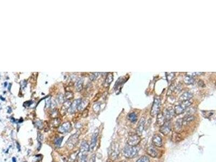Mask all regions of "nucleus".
Returning <instances> with one entry per match:
<instances>
[{
    "mask_svg": "<svg viewBox=\"0 0 216 162\" xmlns=\"http://www.w3.org/2000/svg\"><path fill=\"white\" fill-rule=\"evenodd\" d=\"M138 150L136 146H130L129 145L125 146L122 150V154L127 158H133L137 156Z\"/></svg>",
    "mask_w": 216,
    "mask_h": 162,
    "instance_id": "nucleus-1",
    "label": "nucleus"
},
{
    "mask_svg": "<svg viewBox=\"0 0 216 162\" xmlns=\"http://www.w3.org/2000/svg\"><path fill=\"white\" fill-rule=\"evenodd\" d=\"M120 154L119 146L117 143L113 142L110 146L109 150V159L112 161H114L117 159V158Z\"/></svg>",
    "mask_w": 216,
    "mask_h": 162,
    "instance_id": "nucleus-2",
    "label": "nucleus"
},
{
    "mask_svg": "<svg viewBox=\"0 0 216 162\" xmlns=\"http://www.w3.org/2000/svg\"><path fill=\"white\" fill-rule=\"evenodd\" d=\"M192 103V101L191 100H188L182 102L181 104H178L177 106H176L175 107V114H183L185 111V110L187 109L188 107L190 106Z\"/></svg>",
    "mask_w": 216,
    "mask_h": 162,
    "instance_id": "nucleus-3",
    "label": "nucleus"
},
{
    "mask_svg": "<svg viewBox=\"0 0 216 162\" xmlns=\"http://www.w3.org/2000/svg\"><path fill=\"white\" fill-rule=\"evenodd\" d=\"M141 138L137 134H131L129 135L127 143L130 146H136L141 142Z\"/></svg>",
    "mask_w": 216,
    "mask_h": 162,
    "instance_id": "nucleus-4",
    "label": "nucleus"
},
{
    "mask_svg": "<svg viewBox=\"0 0 216 162\" xmlns=\"http://www.w3.org/2000/svg\"><path fill=\"white\" fill-rule=\"evenodd\" d=\"M79 134H80V132L78 131L69 137L68 141L66 142V146L69 149H71L77 143Z\"/></svg>",
    "mask_w": 216,
    "mask_h": 162,
    "instance_id": "nucleus-5",
    "label": "nucleus"
},
{
    "mask_svg": "<svg viewBox=\"0 0 216 162\" xmlns=\"http://www.w3.org/2000/svg\"><path fill=\"white\" fill-rule=\"evenodd\" d=\"M161 108V100L159 98H155L151 109L150 114L152 117L156 116L159 112Z\"/></svg>",
    "mask_w": 216,
    "mask_h": 162,
    "instance_id": "nucleus-6",
    "label": "nucleus"
},
{
    "mask_svg": "<svg viewBox=\"0 0 216 162\" xmlns=\"http://www.w3.org/2000/svg\"><path fill=\"white\" fill-rule=\"evenodd\" d=\"M175 114V110L172 107H169L165 109L163 111V113L165 120H167V121L171 120L174 117Z\"/></svg>",
    "mask_w": 216,
    "mask_h": 162,
    "instance_id": "nucleus-7",
    "label": "nucleus"
},
{
    "mask_svg": "<svg viewBox=\"0 0 216 162\" xmlns=\"http://www.w3.org/2000/svg\"><path fill=\"white\" fill-rule=\"evenodd\" d=\"M171 130V123L168 121L165 122L164 124L161 126L160 129H159L160 132L163 134L165 135V136H167V135H168L169 133H170Z\"/></svg>",
    "mask_w": 216,
    "mask_h": 162,
    "instance_id": "nucleus-8",
    "label": "nucleus"
},
{
    "mask_svg": "<svg viewBox=\"0 0 216 162\" xmlns=\"http://www.w3.org/2000/svg\"><path fill=\"white\" fill-rule=\"evenodd\" d=\"M147 152L149 156L153 158H157L159 156V151L155 146H150L147 149Z\"/></svg>",
    "mask_w": 216,
    "mask_h": 162,
    "instance_id": "nucleus-9",
    "label": "nucleus"
},
{
    "mask_svg": "<svg viewBox=\"0 0 216 162\" xmlns=\"http://www.w3.org/2000/svg\"><path fill=\"white\" fill-rule=\"evenodd\" d=\"M145 120L144 117H142L139 120L138 124H137V128H136V134L139 136H141L142 134L143 131L144 130V128L145 126Z\"/></svg>",
    "mask_w": 216,
    "mask_h": 162,
    "instance_id": "nucleus-10",
    "label": "nucleus"
},
{
    "mask_svg": "<svg viewBox=\"0 0 216 162\" xmlns=\"http://www.w3.org/2000/svg\"><path fill=\"white\" fill-rule=\"evenodd\" d=\"M98 136V131L96 130L95 131L94 133L93 134H92V136L91 138V144L89 146L90 150L91 151H92L93 150H94L95 147L96 146V143H97V142Z\"/></svg>",
    "mask_w": 216,
    "mask_h": 162,
    "instance_id": "nucleus-11",
    "label": "nucleus"
},
{
    "mask_svg": "<svg viewBox=\"0 0 216 162\" xmlns=\"http://www.w3.org/2000/svg\"><path fill=\"white\" fill-rule=\"evenodd\" d=\"M152 143L155 146L160 148L162 146L163 142L161 137L158 134H155L152 139Z\"/></svg>",
    "mask_w": 216,
    "mask_h": 162,
    "instance_id": "nucleus-12",
    "label": "nucleus"
},
{
    "mask_svg": "<svg viewBox=\"0 0 216 162\" xmlns=\"http://www.w3.org/2000/svg\"><path fill=\"white\" fill-rule=\"evenodd\" d=\"M71 126V124L69 122L64 123L59 128L58 131L61 134H66L70 130Z\"/></svg>",
    "mask_w": 216,
    "mask_h": 162,
    "instance_id": "nucleus-13",
    "label": "nucleus"
},
{
    "mask_svg": "<svg viewBox=\"0 0 216 162\" xmlns=\"http://www.w3.org/2000/svg\"><path fill=\"white\" fill-rule=\"evenodd\" d=\"M90 150L89 146L86 141H83L80 146V151L79 152L83 154H86Z\"/></svg>",
    "mask_w": 216,
    "mask_h": 162,
    "instance_id": "nucleus-14",
    "label": "nucleus"
},
{
    "mask_svg": "<svg viewBox=\"0 0 216 162\" xmlns=\"http://www.w3.org/2000/svg\"><path fill=\"white\" fill-rule=\"evenodd\" d=\"M192 97H193V94H192V93L189 92H187L182 94L180 98H179V100H180L181 102H184V101L190 100Z\"/></svg>",
    "mask_w": 216,
    "mask_h": 162,
    "instance_id": "nucleus-15",
    "label": "nucleus"
},
{
    "mask_svg": "<svg viewBox=\"0 0 216 162\" xmlns=\"http://www.w3.org/2000/svg\"><path fill=\"white\" fill-rule=\"evenodd\" d=\"M183 126V122L182 119L179 118L175 122L174 126V130L175 132L179 133L181 130H182V127Z\"/></svg>",
    "mask_w": 216,
    "mask_h": 162,
    "instance_id": "nucleus-16",
    "label": "nucleus"
},
{
    "mask_svg": "<svg viewBox=\"0 0 216 162\" xmlns=\"http://www.w3.org/2000/svg\"><path fill=\"white\" fill-rule=\"evenodd\" d=\"M195 119V118L194 116L191 115V114H188L187 116H185L183 119H182V122H183V126H185V125H187L188 124H189L190 123H191V122H192L193 120H194Z\"/></svg>",
    "mask_w": 216,
    "mask_h": 162,
    "instance_id": "nucleus-17",
    "label": "nucleus"
},
{
    "mask_svg": "<svg viewBox=\"0 0 216 162\" xmlns=\"http://www.w3.org/2000/svg\"><path fill=\"white\" fill-rule=\"evenodd\" d=\"M165 122V119L162 113L159 112L157 114V123L161 126Z\"/></svg>",
    "mask_w": 216,
    "mask_h": 162,
    "instance_id": "nucleus-18",
    "label": "nucleus"
},
{
    "mask_svg": "<svg viewBox=\"0 0 216 162\" xmlns=\"http://www.w3.org/2000/svg\"><path fill=\"white\" fill-rule=\"evenodd\" d=\"M87 156L86 154H83L79 152L77 154V162H86Z\"/></svg>",
    "mask_w": 216,
    "mask_h": 162,
    "instance_id": "nucleus-19",
    "label": "nucleus"
},
{
    "mask_svg": "<svg viewBox=\"0 0 216 162\" xmlns=\"http://www.w3.org/2000/svg\"><path fill=\"white\" fill-rule=\"evenodd\" d=\"M184 82L185 84H188V85H190V84H193L195 82V80L193 78V77H192L191 76H185L184 77V78L183 79Z\"/></svg>",
    "mask_w": 216,
    "mask_h": 162,
    "instance_id": "nucleus-20",
    "label": "nucleus"
},
{
    "mask_svg": "<svg viewBox=\"0 0 216 162\" xmlns=\"http://www.w3.org/2000/svg\"><path fill=\"white\" fill-rule=\"evenodd\" d=\"M172 141L176 142L181 141L182 140V137H181V134H179V133L175 132L174 134H172Z\"/></svg>",
    "mask_w": 216,
    "mask_h": 162,
    "instance_id": "nucleus-21",
    "label": "nucleus"
},
{
    "mask_svg": "<svg viewBox=\"0 0 216 162\" xmlns=\"http://www.w3.org/2000/svg\"><path fill=\"white\" fill-rule=\"evenodd\" d=\"M129 119L132 123H135L137 120V116L135 112H132L129 114Z\"/></svg>",
    "mask_w": 216,
    "mask_h": 162,
    "instance_id": "nucleus-22",
    "label": "nucleus"
},
{
    "mask_svg": "<svg viewBox=\"0 0 216 162\" xmlns=\"http://www.w3.org/2000/svg\"><path fill=\"white\" fill-rule=\"evenodd\" d=\"M166 76H167V78L168 80V82L170 83L171 81L174 78L175 76V73L174 72H167L166 73Z\"/></svg>",
    "mask_w": 216,
    "mask_h": 162,
    "instance_id": "nucleus-23",
    "label": "nucleus"
},
{
    "mask_svg": "<svg viewBox=\"0 0 216 162\" xmlns=\"http://www.w3.org/2000/svg\"><path fill=\"white\" fill-rule=\"evenodd\" d=\"M136 162H150V160L147 156H142L137 160Z\"/></svg>",
    "mask_w": 216,
    "mask_h": 162,
    "instance_id": "nucleus-24",
    "label": "nucleus"
},
{
    "mask_svg": "<svg viewBox=\"0 0 216 162\" xmlns=\"http://www.w3.org/2000/svg\"><path fill=\"white\" fill-rule=\"evenodd\" d=\"M63 140V137H59L56 138L55 140V144H56V146H60L61 143L62 142V140Z\"/></svg>",
    "mask_w": 216,
    "mask_h": 162,
    "instance_id": "nucleus-25",
    "label": "nucleus"
},
{
    "mask_svg": "<svg viewBox=\"0 0 216 162\" xmlns=\"http://www.w3.org/2000/svg\"><path fill=\"white\" fill-rule=\"evenodd\" d=\"M187 75L191 76L193 77L194 76H200L202 74H203V72H187Z\"/></svg>",
    "mask_w": 216,
    "mask_h": 162,
    "instance_id": "nucleus-26",
    "label": "nucleus"
},
{
    "mask_svg": "<svg viewBox=\"0 0 216 162\" xmlns=\"http://www.w3.org/2000/svg\"><path fill=\"white\" fill-rule=\"evenodd\" d=\"M90 162H95V154H93L91 156Z\"/></svg>",
    "mask_w": 216,
    "mask_h": 162,
    "instance_id": "nucleus-27",
    "label": "nucleus"
},
{
    "mask_svg": "<svg viewBox=\"0 0 216 162\" xmlns=\"http://www.w3.org/2000/svg\"><path fill=\"white\" fill-rule=\"evenodd\" d=\"M12 160L13 162H16V158L15 157H13Z\"/></svg>",
    "mask_w": 216,
    "mask_h": 162,
    "instance_id": "nucleus-28",
    "label": "nucleus"
},
{
    "mask_svg": "<svg viewBox=\"0 0 216 162\" xmlns=\"http://www.w3.org/2000/svg\"><path fill=\"white\" fill-rule=\"evenodd\" d=\"M107 162H112V160H110V159H109V160H107Z\"/></svg>",
    "mask_w": 216,
    "mask_h": 162,
    "instance_id": "nucleus-29",
    "label": "nucleus"
},
{
    "mask_svg": "<svg viewBox=\"0 0 216 162\" xmlns=\"http://www.w3.org/2000/svg\"><path fill=\"white\" fill-rule=\"evenodd\" d=\"M120 162H127L126 160H122Z\"/></svg>",
    "mask_w": 216,
    "mask_h": 162,
    "instance_id": "nucleus-30",
    "label": "nucleus"
},
{
    "mask_svg": "<svg viewBox=\"0 0 216 162\" xmlns=\"http://www.w3.org/2000/svg\"></svg>",
    "mask_w": 216,
    "mask_h": 162,
    "instance_id": "nucleus-31",
    "label": "nucleus"
}]
</instances>
